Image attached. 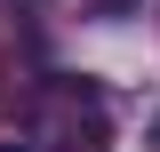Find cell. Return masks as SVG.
Returning <instances> with one entry per match:
<instances>
[{"label":"cell","instance_id":"cell-1","mask_svg":"<svg viewBox=\"0 0 160 152\" xmlns=\"http://www.w3.org/2000/svg\"><path fill=\"white\" fill-rule=\"evenodd\" d=\"M152 152H160V112H152Z\"/></svg>","mask_w":160,"mask_h":152}]
</instances>
